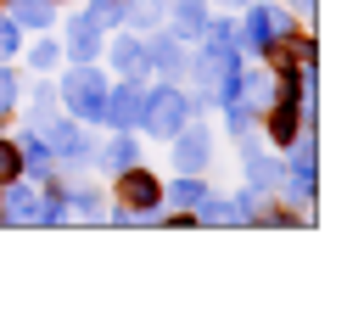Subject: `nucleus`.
Here are the masks:
<instances>
[{
    "instance_id": "aec40b11",
    "label": "nucleus",
    "mask_w": 364,
    "mask_h": 325,
    "mask_svg": "<svg viewBox=\"0 0 364 325\" xmlns=\"http://www.w3.org/2000/svg\"><path fill=\"white\" fill-rule=\"evenodd\" d=\"M230 6H247V0H230Z\"/></svg>"
},
{
    "instance_id": "4468645a",
    "label": "nucleus",
    "mask_w": 364,
    "mask_h": 325,
    "mask_svg": "<svg viewBox=\"0 0 364 325\" xmlns=\"http://www.w3.org/2000/svg\"><path fill=\"white\" fill-rule=\"evenodd\" d=\"M168 196H174V202H185V208H196V202H202V186H196V180H180Z\"/></svg>"
},
{
    "instance_id": "20e7f679",
    "label": "nucleus",
    "mask_w": 364,
    "mask_h": 325,
    "mask_svg": "<svg viewBox=\"0 0 364 325\" xmlns=\"http://www.w3.org/2000/svg\"><path fill=\"white\" fill-rule=\"evenodd\" d=\"M174 163H180L185 174H196V169L208 163V129H185L180 146H174Z\"/></svg>"
},
{
    "instance_id": "423d86ee",
    "label": "nucleus",
    "mask_w": 364,
    "mask_h": 325,
    "mask_svg": "<svg viewBox=\"0 0 364 325\" xmlns=\"http://www.w3.org/2000/svg\"><path fill=\"white\" fill-rule=\"evenodd\" d=\"M269 135L280 140V146H291L297 140V101L286 95V101H274V118H269Z\"/></svg>"
},
{
    "instance_id": "f8f14e48",
    "label": "nucleus",
    "mask_w": 364,
    "mask_h": 325,
    "mask_svg": "<svg viewBox=\"0 0 364 325\" xmlns=\"http://www.w3.org/2000/svg\"><path fill=\"white\" fill-rule=\"evenodd\" d=\"M17 17L28 23V28H46L50 17H46V0H17Z\"/></svg>"
},
{
    "instance_id": "9d476101",
    "label": "nucleus",
    "mask_w": 364,
    "mask_h": 325,
    "mask_svg": "<svg viewBox=\"0 0 364 325\" xmlns=\"http://www.w3.org/2000/svg\"><path fill=\"white\" fill-rule=\"evenodd\" d=\"M112 62H118L124 73H135V68H140V46H135V40H118V46H112Z\"/></svg>"
},
{
    "instance_id": "f3484780",
    "label": "nucleus",
    "mask_w": 364,
    "mask_h": 325,
    "mask_svg": "<svg viewBox=\"0 0 364 325\" xmlns=\"http://www.w3.org/2000/svg\"><path fill=\"white\" fill-rule=\"evenodd\" d=\"M11 90H17V79H11V73H0V112L11 107Z\"/></svg>"
},
{
    "instance_id": "f257e3e1",
    "label": "nucleus",
    "mask_w": 364,
    "mask_h": 325,
    "mask_svg": "<svg viewBox=\"0 0 364 325\" xmlns=\"http://www.w3.org/2000/svg\"><path fill=\"white\" fill-rule=\"evenodd\" d=\"M140 118L157 129V135H180L185 129V118H191V107H185V95H174V90H163V95H151L146 107H140Z\"/></svg>"
},
{
    "instance_id": "a211bd4d",
    "label": "nucleus",
    "mask_w": 364,
    "mask_h": 325,
    "mask_svg": "<svg viewBox=\"0 0 364 325\" xmlns=\"http://www.w3.org/2000/svg\"><path fill=\"white\" fill-rule=\"evenodd\" d=\"M17 46V28H11V23H0V50H11Z\"/></svg>"
},
{
    "instance_id": "1a4fd4ad",
    "label": "nucleus",
    "mask_w": 364,
    "mask_h": 325,
    "mask_svg": "<svg viewBox=\"0 0 364 325\" xmlns=\"http://www.w3.org/2000/svg\"><path fill=\"white\" fill-rule=\"evenodd\" d=\"M17 174H23V151L0 140V180H17Z\"/></svg>"
},
{
    "instance_id": "2eb2a0df",
    "label": "nucleus",
    "mask_w": 364,
    "mask_h": 325,
    "mask_svg": "<svg viewBox=\"0 0 364 325\" xmlns=\"http://www.w3.org/2000/svg\"><path fill=\"white\" fill-rule=\"evenodd\" d=\"M151 62H157V68H180V50L163 40V46H151Z\"/></svg>"
},
{
    "instance_id": "7ed1b4c3",
    "label": "nucleus",
    "mask_w": 364,
    "mask_h": 325,
    "mask_svg": "<svg viewBox=\"0 0 364 325\" xmlns=\"http://www.w3.org/2000/svg\"><path fill=\"white\" fill-rule=\"evenodd\" d=\"M101 95H107V85H101V73H95V68H79V73L68 79V107H73V112H85V118L101 112Z\"/></svg>"
},
{
    "instance_id": "0eeeda50",
    "label": "nucleus",
    "mask_w": 364,
    "mask_h": 325,
    "mask_svg": "<svg viewBox=\"0 0 364 325\" xmlns=\"http://www.w3.org/2000/svg\"><path fill=\"white\" fill-rule=\"evenodd\" d=\"M95 28H101L95 17H79V23H73V56H95Z\"/></svg>"
},
{
    "instance_id": "ddd939ff",
    "label": "nucleus",
    "mask_w": 364,
    "mask_h": 325,
    "mask_svg": "<svg viewBox=\"0 0 364 325\" xmlns=\"http://www.w3.org/2000/svg\"><path fill=\"white\" fill-rule=\"evenodd\" d=\"M247 174H252V186H274V180H280V169L264 163V157H247Z\"/></svg>"
},
{
    "instance_id": "dca6fc26",
    "label": "nucleus",
    "mask_w": 364,
    "mask_h": 325,
    "mask_svg": "<svg viewBox=\"0 0 364 325\" xmlns=\"http://www.w3.org/2000/svg\"><path fill=\"white\" fill-rule=\"evenodd\" d=\"M90 17H95V23H118V17H124V6H118V0H101Z\"/></svg>"
},
{
    "instance_id": "6ab92c4d",
    "label": "nucleus",
    "mask_w": 364,
    "mask_h": 325,
    "mask_svg": "<svg viewBox=\"0 0 364 325\" xmlns=\"http://www.w3.org/2000/svg\"><path fill=\"white\" fill-rule=\"evenodd\" d=\"M297 6H303V11H309V0H297Z\"/></svg>"
},
{
    "instance_id": "f03ea898",
    "label": "nucleus",
    "mask_w": 364,
    "mask_h": 325,
    "mask_svg": "<svg viewBox=\"0 0 364 325\" xmlns=\"http://www.w3.org/2000/svg\"><path fill=\"white\" fill-rule=\"evenodd\" d=\"M118 196H124V208H129V213H146V208H157L163 186H157L146 169H124V180H118Z\"/></svg>"
},
{
    "instance_id": "39448f33",
    "label": "nucleus",
    "mask_w": 364,
    "mask_h": 325,
    "mask_svg": "<svg viewBox=\"0 0 364 325\" xmlns=\"http://www.w3.org/2000/svg\"><path fill=\"white\" fill-rule=\"evenodd\" d=\"M140 107H146V101H140V90H118V95H101V112H107L112 124H135V118H140Z\"/></svg>"
},
{
    "instance_id": "9b49d317",
    "label": "nucleus",
    "mask_w": 364,
    "mask_h": 325,
    "mask_svg": "<svg viewBox=\"0 0 364 325\" xmlns=\"http://www.w3.org/2000/svg\"><path fill=\"white\" fill-rule=\"evenodd\" d=\"M107 163H112V169H129V163H135V140H112V146H107Z\"/></svg>"
},
{
    "instance_id": "6e6552de",
    "label": "nucleus",
    "mask_w": 364,
    "mask_h": 325,
    "mask_svg": "<svg viewBox=\"0 0 364 325\" xmlns=\"http://www.w3.org/2000/svg\"><path fill=\"white\" fill-rule=\"evenodd\" d=\"M202 28H208L202 6H196V0H185V6H180V34H202Z\"/></svg>"
}]
</instances>
